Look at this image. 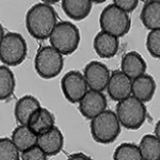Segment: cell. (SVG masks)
<instances>
[{
    "instance_id": "obj_1",
    "label": "cell",
    "mask_w": 160,
    "mask_h": 160,
    "mask_svg": "<svg viewBox=\"0 0 160 160\" xmlns=\"http://www.w3.org/2000/svg\"><path fill=\"white\" fill-rule=\"evenodd\" d=\"M57 25V12L46 2H40L31 7L26 15V27L32 38L40 41L49 38Z\"/></svg>"
},
{
    "instance_id": "obj_8",
    "label": "cell",
    "mask_w": 160,
    "mask_h": 160,
    "mask_svg": "<svg viewBox=\"0 0 160 160\" xmlns=\"http://www.w3.org/2000/svg\"><path fill=\"white\" fill-rule=\"evenodd\" d=\"M61 89L64 97L72 104L79 102L89 91L83 75L78 71H71L64 75L61 80Z\"/></svg>"
},
{
    "instance_id": "obj_17",
    "label": "cell",
    "mask_w": 160,
    "mask_h": 160,
    "mask_svg": "<svg viewBox=\"0 0 160 160\" xmlns=\"http://www.w3.org/2000/svg\"><path fill=\"white\" fill-rule=\"evenodd\" d=\"M40 107L41 104L37 97L32 96V95H26V96L20 97L15 104V120L19 125H27L31 114Z\"/></svg>"
},
{
    "instance_id": "obj_5",
    "label": "cell",
    "mask_w": 160,
    "mask_h": 160,
    "mask_svg": "<svg viewBox=\"0 0 160 160\" xmlns=\"http://www.w3.org/2000/svg\"><path fill=\"white\" fill-rule=\"evenodd\" d=\"M99 26L102 31L118 38L129 32L131 20L127 13L123 12L111 2L100 13Z\"/></svg>"
},
{
    "instance_id": "obj_23",
    "label": "cell",
    "mask_w": 160,
    "mask_h": 160,
    "mask_svg": "<svg viewBox=\"0 0 160 160\" xmlns=\"http://www.w3.org/2000/svg\"><path fill=\"white\" fill-rule=\"evenodd\" d=\"M113 160H143V158L137 144L124 142L115 148Z\"/></svg>"
},
{
    "instance_id": "obj_16",
    "label": "cell",
    "mask_w": 160,
    "mask_h": 160,
    "mask_svg": "<svg viewBox=\"0 0 160 160\" xmlns=\"http://www.w3.org/2000/svg\"><path fill=\"white\" fill-rule=\"evenodd\" d=\"M93 47L100 58H113L118 51L120 41L118 38L100 31L96 34L93 41Z\"/></svg>"
},
{
    "instance_id": "obj_25",
    "label": "cell",
    "mask_w": 160,
    "mask_h": 160,
    "mask_svg": "<svg viewBox=\"0 0 160 160\" xmlns=\"http://www.w3.org/2000/svg\"><path fill=\"white\" fill-rule=\"evenodd\" d=\"M146 48L152 57L156 59L160 58V29L148 32L146 38Z\"/></svg>"
},
{
    "instance_id": "obj_29",
    "label": "cell",
    "mask_w": 160,
    "mask_h": 160,
    "mask_svg": "<svg viewBox=\"0 0 160 160\" xmlns=\"http://www.w3.org/2000/svg\"><path fill=\"white\" fill-rule=\"evenodd\" d=\"M154 136H156L157 138H159V122L156 124V127H155V132Z\"/></svg>"
},
{
    "instance_id": "obj_10",
    "label": "cell",
    "mask_w": 160,
    "mask_h": 160,
    "mask_svg": "<svg viewBox=\"0 0 160 160\" xmlns=\"http://www.w3.org/2000/svg\"><path fill=\"white\" fill-rule=\"evenodd\" d=\"M107 110V98L102 92L90 90L79 102V111L88 120H92Z\"/></svg>"
},
{
    "instance_id": "obj_6",
    "label": "cell",
    "mask_w": 160,
    "mask_h": 160,
    "mask_svg": "<svg viewBox=\"0 0 160 160\" xmlns=\"http://www.w3.org/2000/svg\"><path fill=\"white\" fill-rule=\"evenodd\" d=\"M28 46L24 37L17 32H8L0 43V61L6 66H17L27 57Z\"/></svg>"
},
{
    "instance_id": "obj_19",
    "label": "cell",
    "mask_w": 160,
    "mask_h": 160,
    "mask_svg": "<svg viewBox=\"0 0 160 160\" xmlns=\"http://www.w3.org/2000/svg\"><path fill=\"white\" fill-rule=\"evenodd\" d=\"M140 19L149 31L160 29V1L152 0L144 3L140 13Z\"/></svg>"
},
{
    "instance_id": "obj_30",
    "label": "cell",
    "mask_w": 160,
    "mask_h": 160,
    "mask_svg": "<svg viewBox=\"0 0 160 160\" xmlns=\"http://www.w3.org/2000/svg\"><path fill=\"white\" fill-rule=\"evenodd\" d=\"M3 37H4V30H3V27H2L1 24H0V43H1Z\"/></svg>"
},
{
    "instance_id": "obj_20",
    "label": "cell",
    "mask_w": 160,
    "mask_h": 160,
    "mask_svg": "<svg viewBox=\"0 0 160 160\" xmlns=\"http://www.w3.org/2000/svg\"><path fill=\"white\" fill-rule=\"evenodd\" d=\"M11 140L19 153H22L37 145L38 136L27 125H19L13 130Z\"/></svg>"
},
{
    "instance_id": "obj_4",
    "label": "cell",
    "mask_w": 160,
    "mask_h": 160,
    "mask_svg": "<svg viewBox=\"0 0 160 160\" xmlns=\"http://www.w3.org/2000/svg\"><path fill=\"white\" fill-rule=\"evenodd\" d=\"M121 127L122 126L117 114L111 110H105L92 118L90 124L92 138L100 144H110L114 142L121 133Z\"/></svg>"
},
{
    "instance_id": "obj_11",
    "label": "cell",
    "mask_w": 160,
    "mask_h": 160,
    "mask_svg": "<svg viewBox=\"0 0 160 160\" xmlns=\"http://www.w3.org/2000/svg\"><path fill=\"white\" fill-rule=\"evenodd\" d=\"M107 91L111 99L118 102H121L131 96V80L120 69L113 71L110 74Z\"/></svg>"
},
{
    "instance_id": "obj_12",
    "label": "cell",
    "mask_w": 160,
    "mask_h": 160,
    "mask_svg": "<svg viewBox=\"0 0 160 160\" xmlns=\"http://www.w3.org/2000/svg\"><path fill=\"white\" fill-rule=\"evenodd\" d=\"M37 145L48 156H56L63 148L64 137L57 126L47 132L38 136Z\"/></svg>"
},
{
    "instance_id": "obj_7",
    "label": "cell",
    "mask_w": 160,
    "mask_h": 160,
    "mask_svg": "<svg viewBox=\"0 0 160 160\" xmlns=\"http://www.w3.org/2000/svg\"><path fill=\"white\" fill-rule=\"evenodd\" d=\"M64 59L51 46H44L38 50L34 59V68L43 79L55 78L63 69Z\"/></svg>"
},
{
    "instance_id": "obj_21",
    "label": "cell",
    "mask_w": 160,
    "mask_h": 160,
    "mask_svg": "<svg viewBox=\"0 0 160 160\" xmlns=\"http://www.w3.org/2000/svg\"><path fill=\"white\" fill-rule=\"evenodd\" d=\"M143 160H160V141L154 135H145L138 145Z\"/></svg>"
},
{
    "instance_id": "obj_9",
    "label": "cell",
    "mask_w": 160,
    "mask_h": 160,
    "mask_svg": "<svg viewBox=\"0 0 160 160\" xmlns=\"http://www.w3.org/2000/svg\"><path fill=\"white\" fill-rule=\"evenodd\" d=\"M88 88L97 92H104L110 78V71L104 63L99 61H91L88 63L83 71Z\"/></svg>"
},
{
    "instance_id": "obj_13",
    "label": "cell",
    "mask_w": 160,
    "mask_h": 160,
    "mask_svg": "<svg viewBox=\"0 0 160 160\" xmlns=\"http://www.w3.org/2000/svg\"><path fill=\"white\" fill-rule=\"evenodd\" d=\"M156 91V82L154 78L148 74L141 75L131 80V94L135 98L143 104L152 100Z\"/></svg>"
},
{
    "instance_id": "obj_18",
    "label": "cell",
    "mask_w": 160,
    "mask_h": 160,
    "mask_svg": "<svg viewBox=\"0 0 160 160\" xmlns=\"http://www.w3.org/2000/svg\"><path fill=\"white\" fill-rule=\"evenodd\" d=\"M64 13L74 20L87 18L91 13L93 2L88 0H63L61 2Z\"/></svg>"
},
{
    "instance_id": "obj_26",
    "label": "cell",
    "mask_w": 160,
    "mask_h": 160,
    "mask_svg": "<svg viewBox=\"0 0 160 160\" xmlns=\"http://www.w3.org/2000/svg\"><path fill=\"white\" fill-rule=\"evenodd\" d=\"M20 160H47V155L38 145H35L26 152H22L20 155Z\"/></svg>"
},
{
    "instance_id": "obj_14",
    "label": "cell",
    "mask_w": 160,
    "mask_h": 160,
    "mask_svg": "<svg viewBox=\"0 0 160 160\" xmlns=\"http://www.w3.org/2000/svg\"><path fill=\"white\" fill-rule=\"evenodd\" d=\"M148 68L146 62L140 53L137 51H129L125 53L121 62V72L130 80L144 75Z\"/></svg>"
},
{
    "instance_id": "obj_15",
    "label": "cell",
    "mask_w": 160,
    "mask_h": 160,
    "mask_svg": "<svg viewBox=\"0 0 160 160\" xmlns=\"http://www.w3.org/2000/svg\"><path fill=\"white\" fill-rule=\"evenodd\" d=\"M55 117L48 109L40 107L31 114L27 123V126L37 136L47 132L52 127H55Z\"/></svg>"
},
{
    "instance_id": "obj_3",
    "label": "cell",
    "mask_w": 160,
    "mask_h": 160,
    "mask_svg": "<svg viewBox=\"0 0 160 160\" xmlns=\"http://www.w3.org/2000/svg\"><path fill=\"white\" fill-rule=\"evenodd\" d=\"M115 109V114L121 126L130 130L139 129L148 117L145 105L133 96L118 102Z\"/></svg>"
},
{
    "instance_id": "obj_28",
    "label": "cell",
    "mask_w": 160,
    "mask_h": 160,
    "mask_svg": "<svg viewBox=\"0 0 160 160\" xmlns=\"http://www.w3.org/2000/svg\"><path fill=\"white\" fill-rule=\"evenodd\" d=\"M66 160H92L88 155L83 153H75L72 154L71 156H68V158Z\"/></svg>"
},
{
    "instance_id": "obj_27",
    "label": "cell",
    "mask_w": 160,
    "mask_h": 160,
    "mask_svg": "<svg viewBox=\"0 0 160 160\" xmlns=\"http://www.w3.org/2000/svg\"><path fill=\"white\" fill-rule=\"evenodd\" d=\"M112 3H114L118 9L128 14L138 7L139 1L138 0H114Z\"/></svg>"
},
{
    "instance_id": "obj_2",
    "label": "cell",
    "mask_w": 160,
    "mask_h": 160,
    "mask_svg": "<svg viewBox=\"0 0 160 160\" xmlns=\"http://www.w3.org/2000/svg\"><path fill=\"white\" fill-rule=\"evenodd\" d=\"M49 42L51 47L62 56L72 55L79 47V29L76 25L69 22H57L49 37Z\"/></svg>"
},
{
    "instance_id": "obj_22",
    "label": "cell",
    "mask_w": 160,
    "mask_h": 160,
    "mask_svg": "<svg viewBox=\"0 0 160 160\" xmlns=\"http://www.w3.org/2000/svg\"><path fill=\"white\" fill-rule=\"evenodd\" d=\"M16 86L13 72L6 65H0V100H6L13 95Z\"/></svg>"
},
{
    "instance_id": "obj_24",
    "label": "cell",
    "mask_w": 160,
    "mask_h": 160,
    "mask_svg": "<svg viewBox=\"0 0 160 160\" xmlns=\"http://www.w3.org/2000/svg\"><path fill=\"white\" fill-rule=\"evenodd\" d=\"M0 160H20L19 151L11 139L0 138Z\"/></svg>"
}]
</instances>
